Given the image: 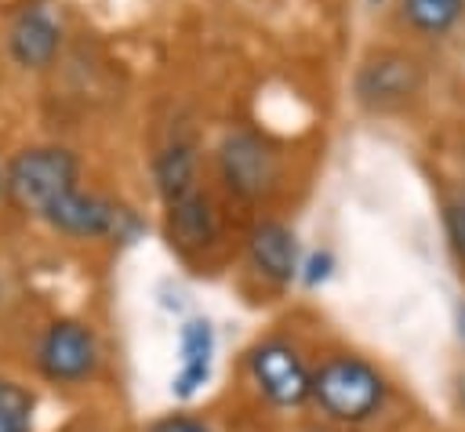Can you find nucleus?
<instances>
[{
    "label": "nucleus",
    "mask_w": 465,
    "mask_h": 432,
    "mask_svg": "<svg viewBox=\"0 0 465 432\" xmlns=\"http://www.w3.org/2000/svg\"><path fill=\"white\" fill-rule=\"evenodd\" d=\"M385 399H389V381L363 356L338 352L312 370V403L334 421L345 425L371 421L385 407Z\"/></svg>",
    "instance_id": "nucleus-2"
},
{
    "label": "nucleus",
    "mask_w": 465,
    "mask_h": 432,
    "mask_svg": "<svg viewBox=\"0 0 465 432\" xmlns=\"http://www.w3.org/2000/svg\"><path fill=\"white\" fill-rule=\"evenodd\" d=\"M465 15V0H403V22L421 36L450 33Z\"/></svg>",
    "instance_id": "nucleus-12"
},
{
    "label": "nucleus",
    "mask_w": 465,
    "mask_h": 432,
    "mask_svg": "<svg viewBox=\"0 0 465 432\" xmlns=\"http://www.w3.org/2000/svg\"><path fill=\"white\" fill-rule=\"evenodd\" d=\"M0 192H4V171H0Z\"/></svg>",
    "instance_id": "nucleus-19"
},
{
    "label": "nucleus",
    "mask_w": 465,
    "mask_h": 432,
    "mask_svg": "<svg viewBox=\"0 0 465 432\" xmlns=\"http://www.w3.org/2000/svg\"><path fill=\"white\" fill-rule=\"evenodd\" d=\"M0 432H33V417H25V414H11V410H0Z\"/></svg>",
    "instance_id": "nucleus-17"
},
{
    "label": "nucleus",
    "mask_w": 465,
    "mask_h": 432,
    "mask_svg": "<svg viewBox=\"0 0 465 432\" xmlns=\"http://www.w3.org/2000/svg\"><path fill=\"white\" fill-rule=\"evenodd\" d=\"M247 261L251 269L276 283V287H287L291 280H298V269H302V254H298V236L291 225L276 221V218H262L247 229Z\"/></svg>",
    "instance_id": "nucleus-7"
},
{
    "label": "nucleus",
    "mask_w": 465,
    "mask_h": 432,
    "mask_svg": "<svg viewBox=\"0 0 465 432\" xmlns=\"http://www.w3.org/2000/svg\"><path fill=\"white\" fill-rule=\"evenodd\" d=\"M98 338L84 319H51L36 341V370L54 385H80L98 370Z\"/></svg>",
    "instance_id": "nucleus-6"
},
{
    "label": "nucleus",
    "mask_w": 465,
    "mask_h": 432,
    "mask_svg": "<svg viewBox=\"0 0 465 432\" xmlns=\"http://www.w3.org/2000/svg\"><path fill=\"white\" fill-rule=\"evenodd\" d=\"M443 232L458 261L465 265V200H447L443 203Z\"/></svg>",
    "instance_id": "nucleus-13"
},
{
    "label": "nucleus",
    "mask_w": 465,
    "mask_h": 432,
    "mask_svg": "<svg viewBox=\"0 0 465 432\" xmlns=\"http://www.w3.org/2000/svg\"><path fill=\"white\" fill-rule=\"evenodd\" d=\"M247 374L254 388L280 410H294L312 399V370L302 352L283 338H265L247 352Z\"/></svg>",
    "instance_id": "nucleus-5"
},
{
    "label": "nucleus",
    "mask_w": 465,
    "mask_h": 432,
    "mask_svg": "<svg viewBox=\"0 0 465 432\" xmlns=\"http://www.w3.org/2000/svg\"><path fill=\"white\" fill-rule=\"evenodd\" d=\"M0 410H11V414H25V417H33V410H36V396H33L25 385H18V381L0 378Z\"/></svg>",
    "instance_id": "nucleus-14"
},
{
    "label": "nucleus",
    "mask_w": 465,
    "mask_h": 432,
    "mask_svg": "<svg viewBox=\"0 0 465 432\" xmlns=\"http://www.w3.org/2000/svg\"><path fill=\"white\" fill-rule=\"evenodd\" d=\"M145 432H214L207 421H200V417H193V414H163V417H156Z\"/></svg>",
    "instance_id": "nucleus-16"
},
{
    "label": "nucleus",
    "mask_w": 465,
    "mask_h": 432,
    "mask_svg": "<svg viewBox=\"0 0 465 432\" xmlns=\"http://www.w3.org/2000/svg\"><path fill=\"white\" fill-rule=\"evenodd\" d=\"M371 4H381V0H371Z\"/></svg>",
    "instance_id": "nucleus-20"
},
{
    "label": "nucleus",
    "mask_w": 465,
    "mask_h": 432,
    "mask_svg": "<svg viewBox=\"0 0 465 432\" xmlns=\"http://www.w3.org/2000/svg\"><path fill=\"white\" fill-rule=\"evenodd\" d=\"M454 323H458V338L465 341V301L454 305Z\"/></svg>",
    "instance_id": "nucleus-18"
},
{
    "label": "nucleus",
    "mask_w": 465,
    "mask_h": 432,
    "mask_svg": "<svg viewBox=\"0 0 465 432\" xmlns=\"http://www.w3.org/2000/svg\"><path fill=\"white\" fill-rule=\"evenodd\" d=\"M331 272H334V254H331V250H312V254L302 261V269H298V276L305 280V287L327 283Z\"/></svg>",
    "instance_id": "nucleus-15"
},
{
    "label": "nucleus",
    "mask_w": 465,
    "mask_h": 432,
    "mask_svg": "<svg viewBox=\"0 0 465 432\" xmlns=\"http://www.w3.org/2000/svg\"><path fill=\"white\" fill-rule=\"evenodd\" d=\"M4 192L33 218L73 240L120 236L134 225L131 211L80 189V160L65 145H29L4 167Z\"/></svg>",
    "instance_id": "nucleus-1"
},
{
    "label": "nucleus",
    "mask_w": 465,
    "mask_h": 432,
    "mask_svg": "<svg viewBox=\"0 0 465 432\" xmlns=\"http://www.w3.org/2000/svg\"><path fill=\"white\" fill-rule=\"evenodd\" d=\"M153 178H156L160 203H174V200L196 192L200 189V167H196L193 138H182V134L167 138L153 160Z\"/></svg>",
    "instance_id": "nucleus-11"
},
{
    "label": "nucleus",
    "mask_w": 465,
    "mask_h": 432,
    "mask_svg": "<svg viewBox=\"0 0 465 432\" xmlns=\"http://www.w3.org/2000/svg\"><path fill=\"white\" fill-rule=\"evenodd\" d=\"M425 83V69L414 54L400 47H378L363 54L352 76V98L367 113H396L403 109Z\"/></svg>",
    "instance_id": "nucleus-4"
},
{
    "label": "nucleus",
    "mask_w": 465,
    "mask_h": 432,
    "mask_svg": "<svg viewBox=\"0 0 465 432\" xmlns=\"http://www.w3.org/2000/svg\"><path fill=\"white\" fill-rule=\"evenodd\" d=\"M163 218H167V236L178 250H203L218 236V214L203 189H196L174 203H163Z\"/></svg>",
    "instance_id": "nucleus-10"
},
{
    "label": "nucleus",
    "mask_w": 465,
    "mask_h": 432,
    "mask_svg": "<svg viewBox=\"0 0 465 432\" xmlns=\"http://www.w3.org/2000/svg\"><path fill=\"white\" fill-rule=\"evenodd\" d=\"M214 327L207 316H189L178 327V370L171 374V396L174 399H193L207 381L214 367Z\"/></svg>",
    "instance_id": "nucleus-9"
},
{
    "label": "nucleus",
    "mask_w": 465,
    "mask_h": 432,
    "mask_svg": "<svg viewBox=\"0 0 465 432\" xmlns=\"http://www.w3.org/2000/svg\"><path fill=\"white\" fill-rule=\"evenodd\" d=\"M7 51L22 69H47L62 51V22L47 4H29L7 29Z\"/></svg>",
    "instance_id": "nucleus-8"
},
{
    "label": "nucleus",
    "mask_w": 465,
    "mask_h": 432,
    "mask_svg": "<svg viewBox=\"0 0 465 432\" xmlns=\"http://www.w3.org/2000/svg\"><path fill=\"white\" fill-rule=\"evenodd\" d=\"M214 171L218 182L247 203L269 200L280 189L283 163L272 142L251 127H229L214 145Z\"/></svg>",
    "instance_id": "nucleus-3"
}]
</instances>
